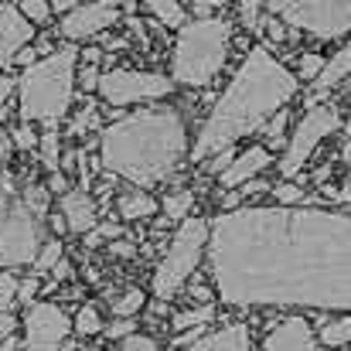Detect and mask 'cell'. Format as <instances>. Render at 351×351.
<instances>
[{
    "instance_id": "6da1fadb",
    "label": "cell",
    "mask_w": 351,
    "mask_h": 351,
    "mask_svg": "<svg viewBox=\"0 0 351 351\" xmlns=\"http://www.w3.org/2000/svg\"><path fill=\"white\" fill-rule=\"evenodd\" d=\"M215 290L232 307L351 311V215L235 208L208 226Z\"/></svg>"
},
{
    "instance_id": "7a4b0ae2",
    "label": "cell",
    "mask_w": 351,
    "mask_h": 351,
    "mask_svg": "<svg viewBox=\"0 0 351 351\" xmlns=\"http://www.w3.org/2000/svg\"><path fill=\"white\" fill-rule=\"evenodd\" d=\"M293 96H297V75L287 65H280L266 48L256 45L245 55L242 69L235 72L232 86L222 93V99L212 106L208 119L202 123L191 157L205 160V157H219L232 150L235 140L256 133L276 113H283V106Z\"/></svg>"
},
{
    "instance_id": "3957f363",
    "label": "cell",
    "mask_w": 351,
    "mask_h": 351,
    "mask_svg": "<svg viewBox=\"0 0 351 351\" xmlns=\"http://www.w3.org/2000/svg\"><path fill=\"white\" fill-rule=\"evenodd\" d=\"M188 157L184 117L171 106H150L117 119L103 130L99 160L110 174L133 181L136 188H154L171 181Z\"/></svg>"
},
{
    "instance_id": "277c9868",
    "label": "cell",
    "mask_w": 351,
    "mask_h": 351,
    "mask_svg": "<svg viewBox=\"0 0 351 351\" xmlns=\"http://www.w3.org/2000/svg\"><path fill=\"white\" fill-rule=\"evenodd\" d=\"M75 62H79V48L65 45V48L38 58L31 69H24V75L17 82L21 119L24 123H38L41 119V123L55 126L72 110V99H75Z\"/></svg>"
},
{
    "instance_id": "5b68a950",
    "label": "cell",
    "mask_w": 351,
    "mask_h": 351,
    "mask_svg": "<svg viewBox=\"0 0 351 351\" xmlns=\"http://www.w3.org/2000/svg\"><path fill=\"white\" fill-rule=\"evenodd\" d=\"M229 38H232V27L219 17H198L184 24L171 51L174 82L191 86V89L208 86L229 58Z\"/></svg>"
},
{
    "instance_id": "8992f818",
    "label": "cell",
    "mask_w": 351,
    "mask_h": 351,
    "mask_svg": "<svg viewBox=\"0 0 351 351\" xmlns=\"http://www.w3.org/2000/svg\"><path fill=\"white\" fill-rule=\"evenodd\" d=\"M205 242H208V222L205 219H188L181 222V229L174 232L157 273H154V293L160 300H171L184 283L188 276L195 273L202 252H205Z\"/></svg>"
},
{
    "instance_id": "52a82bcc",
    "label": "cell",
    "mask_w": 351,
    "mask_h": 351,
    "mask_svg": "<svg viewBox=\"0 0 351 351\" xmlns=\"http://www.w3.org/2000/svg\"><path fill=\"white\" fill-rule=\"evenodd\" d=\"M266 10L321 41L341 38L351 31V0H276L266 3Z\"/></svg>"
},
{
    "instance_id": "ba28073f",
    "label": "cell",
    "mask_w": 351,
    "mask_h": 351,
    "mask_svg": "<svg viewBox=\"0 0 351 351\" xmlns=\"http://www.w3.org/2000/svg\"><path fill=\"white\" fill-rule=\"evenodd\" d=\"M41 252V219H34L21 198L0 205V269L27 266Z\"/></svg>"
},
{
    "instance_id": "9c48e42d",
    "label": "cell",
    "mask_w": 351,
    "mask_h": 351,
    "mask_svg": "<svg viewBox=\"0 0 351 351\" xmlns=\"http://www.w3.org/2000/svg\"><path fill=\"white\" fill-rule=\"evenodd\" d=\"M174 82L157 72H133V69H110L99 75V96L110 106H133L171 96Z\"/></svg>"
},
{
    "instance_id": "30bf717a",
    "label": "cell",
    "mask_w": 351,
    "mask_h": 351,
    "mask_svg": "<svg viewBox=\"0 0 351 351\" xmlns=\"http://www.w3.org/2000/svg\"><path fill=\"white\" fill-rule=\"evenodd\" d=\"M338 126H341V117H338L335 106H314L307 117L300 119L293 140L287 143V154H283V160H280V171H283L287 178H293V174L311 160V154L321 147V140L331 136Z\"/></svg>"
},
{
    "instance_id": "8fae6325",
    "label": "cell",
    "mask_w": 351,
    "mask_h": 351,
    "mask_svg": "<svg viewBox=\"0 0 351 351\" xmlns=\"http://www.w3.org/2000/svg\"><path fill=\"white\" fill-rule=\"evenodd\" d=\"M69 338V317L58 304H31L24 317V351H62Z\"/></svg>"
},
{
    "instance_id": "7c38bea8",
    "label": "cell",
    "mask_w": 351,
    "mask_h": 351,
    "mask_svg": "<svg viewBox=\"0 0 351 351\" xmlns=\"http://www.w3.org/2000/svg\"><path fill=\"white\" fill-rule=\"evenodd\" d=\"M119 17L117 3H79L72 14L62 17V38L72 41H86V38H96L99 31L113 27Z\"/></svg>"
},
{
    "instance_id": "4fadbf2b",
    "label": "cell",
    "mask_w": 351,
    "mask_h": 351,
    "mask_svg": "<svg viewBox=\"0 0 351 351\" xmlns=\"http://www.w3.org/2000/svg\"><path fill=\"white\" fill-rule=\"evenodd\" d=\"M31 38H34V27L24 21L17 3H0V69L14 62L17 51L31 45Z\"/></svg>"
},
{
    "instance_id": "5bb4252c",
    "label": "cell",
    "mask_w": 351,
    "mask_h": 351,
    "mask_svg": "<svg viewBox=\"0 0 351 351\" xmlns=\"http://www.w3.org/2000/svg\"><path fill=\"white\" fill-rule=\"evenodd\" d=\"M269 164H273L269 147H249V150H242L232 164H229V171L219 178V184H222V188H229V191H232V188H242V184L256 181Z\"/></svg>"
},
{
    "instance_id": "9a60e30c",
    "label": "cell",
    "mask_w": 351,
    "mask_h": 351,
    "mask_svg": "<svg viewBox=\"0 0 351 351\" xmlns=\"http://www.w3.org/2000/svg\"><path fill=\"white\" fill-rule=\"evenodd\" d=\"M266 351H314V335L311 324L304 317H287L283 324H276L266 338Z\"/></svg>"
},
{
    "instance_id": "2e32d148",
    "label": "cell",
    "mask_w": 351,
    "mask_h": 351,
    "mask_svg": "<svg viewBox=\"0 0 351 351\" xmlns=\"http://www.w3.org/2000/svg\"><path fill=\"white\" fill-rule=\"evenodd\" d=\"M62 215H65V226L72 232H93L96 229V202L89 191L75 188V191H65L62 195Z\"/></svg>"
},
{
    "instance_id": "e0dca14e",
    "label": "cell",
    "mask_w": 351,
    "mask_h": 351,
    "mask_svg": "<svg viewBox=\"0 0 351 351\" xmlns=\"http://www.w3.org/2000/svg\"><path fill=\"white\" fill-rule=\"evenodd\" d=\"M351 75V41L348 45H341L328 62H324V72L314 79V96L321 99V96H328L331 89H338L345 79Z\"/></svg>"
},
{
    "instance_id": "ac0fdd59",
    "label": "cell",
    "mask_w": 351,
    "mask_h": 351,
    "mask_svg": "<svg viewBox=\"0 0 351 351\" xmlns=\"http://www.w3.org/2000/svg\"><path fill=\"white\" fill-rule=\"evenodd\" d=\"M191 351H252V345H249V328L245 324H229V328H222V331L195 341Z\"/></svg>"
},
{
    "instance_id": "d6986e66",
    "label": "cell",
    "mask_w": 351,
    "mask_h": 351,
    "mask_svg": "<svg viewBox=\"0 0 351 351\" xmlns=\"http://www.w3.org/2000/svg\"><path fill=\"white\" fill-rule=\"evenodd\" d=\"M117 212L126 222H140V219H150L157 212V202L143 191H123L117 198Z\"/></svg>"
},
{
    "instance_id": "ffe728a7",
    "label": "cell",
    "mask_w": 351,
    "mask_h": 351,
    "mask_svg": "<svg viewBox=\"0 0 351 351\" xmlns=\"http://www.w3.org/2000/svg\"><path fill=\"white\" fill-rule=\"evenodd\" d=\"M143 10H150V17H157L167 27H184V17H188L184 7L174 0H150V3H143Z\"/></svg>"
},
{
    "instance_id": "44dd1931",
    "label": "cell",
    "mask_w": 351,
    "mask_h": 351,
    "mask_svg": "<svg viewBox=\"0 0 351 351\" xmlns=\"http://www.w3.org/2000/svg\"><path fill=\"white\" fill-rule=\"evenodd\" d=\"M160 208H164V215H167L171 222H188V215H191V208H195V195H191V191H174V195H167V198L160 202Z\"/></svg>"
},
{
    "instance_id": "7402d4cb",
    "label": "cell",
    "mask_w": 351,
    "mask_h": 351,
    "mask_svg": "<svg viewBox=\"0 0 351 351\" xmlns=\"http://www.w3.org/2000/svg\"><path fill=\"white\" fill-rule=\"evenodd\" d=\"M321 345H328V348H341V345H351V317L324 321V328H321Z\"/></svg>"
},
{
    "instance_id": "603a6c76",
    "label": "cell",
    "mask_w": 351,
    "mask_h": 351,
    "mask_svg": "<svg viewBox=\"0 0 351 351\" xmlns=\"http://www.w3.org/2000/svg\"><path fill=\"white\" fill-rule=\"evenodd\" d=\"M215 317V311L205 304V307H191V311H178L174 314V331H198L205 328L208 321Z\"/></svg>"
},
{
    "instance_id": "cb8c5ba5",
    "label": "cell",
    "mask_w": 351,
    "mask_h": 351,
    "mask_svg": "<svg viewBox=\"0 0 351 351\" xmlns=\"http://www.w3.org/2000/svg\"><path fill=\"white\" fill-rule=\"evenodd\" d=\"M263 10H266V7H259V3L245 0V3H239V21H242L252 34H263V31H266V24H269V17H266Z\"/></svg>"
},
{
    "instance_id": "d4e9b609",
    "label": "cell",
    "mask_w": 351,
    "mask_h": 351,
    "mask_svg": "<svg viewBox=\"0 0 351 351\" xmlns=\"http://www.w3.org/2000/svg\"><path fill=\"white\" fill-rule=\"evenodd\" d=\"M38 150H41V160H45V167H48L51 174H58L62 160H58V130H55V126H48V133L38 140Z\"/></svg>"
},
{
    "instance_id": "484cf974",
    "label": "cell",
    "mask_w": 351,
    "mask_h": 351,
    "mask_svg": "<svg viewBox=\"0 0 351 351\" xmlns=\"http://www.w3.org/2000/svg\"><path fill=\"white\" fill-rule=\"evenodd\" d=\"M48 188H41V184H27L24 188V195H21V202H24V208L34 215V219H45V212H48Z\"/></svg>"
},
{
    "instance_id": "4316f807",
    "label": "cell",
    "mask_w": 351,
    "mask_h": 351,
    "mask_svg": "<svg viewBox=\"0 0 351 351\" xmlns=\"http://www.w3.org/2000/svg\"><path fill=\"white\" fill-rule=\"evenodd\" d=\"M58 263H62V242H58V239H51V242H45V245H41V252H38V259H34L31 266H34L38 273H51Z\"/></svg>"
},
{
    "instance_id": "83f0119b",
    "label": "cell",
    "mask_w": 351,
    "mask_h": 351,
    "mask_svg": "<svg viewBox=\"0 0 351 351\" xmlns=\"http://www.w3.org/2000/svg\"><path fill=\"white\" fill-rule=\"evenodd\" d=\"M17 10L24 14L27 24H45L51 17V3L48 0H24V3H17Z\"/></svg>"
},
{
    "instance_id": "f1b7e54d",
    "label": "cell",
    "mask_w": 351,
    "mask_h": 351,
    "mask_svg": "<svg viewBox=\"0 0 351 351\" xmlns=\"http://www.w3.org/2000/svg\"><path fill=\"white\" fill-rule=\"evenodd\" d=\"M99 328H103V321H99V311H96V304H86V307L79 311V317H75V331L89 338V335H96Z\"/></svg>"
},
{
    "instance_id": "f546056e",
    "label": "cell",
    "mask_w": 351,
    "mask_h": 351,
    "mask_svg": "<svg viewBox=\"0 0 351 351\" xmlns=\"http://www.w3.org/2000/svg\"><path fill=\"white\" fill-rule=\"evenodd\" d=\"M140 307H143V290H126L117 304H113V314H117V317H133Z\"/></svg>"
},
{
    "instance_id": "4dcf8cb0",
    "label": "cell",
    "mask_w": 351,
    "mask_h": 351,
    "mask_svg": "<svg viewBox=\"0 0 351 351\" xmlns=\"http://www.w3.org/2000/svg\"><path fill=\"white\" fill-rule=\"evenodd\" d=\"M273 198H276L283 208H297V202H304V188H300V184L283 181V184H276V188H273Z\"/></svg>"
},
{
    "instance_id": "1f68e13d",
    "label": "cell",
    "mask_w": 351,
    "mask_h": 351,
    "mask_svg": "<svg viewBox=\"0 0 351 351\" xmlns=\"http://www.w3.org/2000/svg\"><path fill=\"white\" fill-rule=\"evenodd\" d=\"M96 119H99L96 106H93V103H86V106H82V110L75 113V119L69 123V136H79V133H86V130H89V126H93Z\"/></svg>"
},
{
    "instance_id": "d6a6232c",
    "label": "cell",
    "mask_w": 351,
    "mask_h": 351,
    "mask_svg": "<svg viewBox=\"0 0 351 351\" xmlns=\"http://www.w3.org/2000/svg\"><path fill=\"white\" fill-rule=\"evenodd\" d=\"M324 62L328 58H321V55H300V62H297V72H300V79H317L321 72H324Z\"/></svg>"
},
{
    "instance_id": "836d02e7",
    "label": "cell",
    "mask_w": 351,
    "mask_h": 351,
    "mask_svg": "<svg viewBox=\"0 0 351 351\" xmlns=\"http://www.w3.org/2000/svg\"><path fill=\"white\" fill-rule=\"evenodd\" d=\"M17 287H21V280H14V276H0V314H7V311L14 307V300H17Z\"/></svg>"
},
{
    "instance_id": "e575fe53",
    "label": "cell",
    "mask_w": 351,
    "mask_h": 351,
    "mask_svg": "<svg viewBox=\"0 0 351 351\" xmlns=\"http://www.w3.org/2000/svg\"><path fill=\"white\" fill-rule=\"evenodd\" d=\"M133 335H136L133 317H117V321L106 328V338H113V341H126V338H133Z\"/></svg>"
},
{
    "instance_id": "d590c367",
    "label": "cell",
    "mask_w": 351,
    "mask_h": 351,
    "mask_svg": "<svg viewBox=\"0 0 351 351\" xmlns=\"http://www.w3.org/2000/svg\"><path fill=\"white\" fill-rule=\"evenodd\" d=\"M10 143H14L17 150H31V147H38V133L31 130V123H24V126H17V130L10 133Z\"/></svg>"
},
{
    "instance_id": "8d00e7d4",
    "label": "cell",
    "mask_w": 351,
    "mask_h": 351,
    "mask_svg": "<svg viewBox=\"0 0 351 351\" xmlns=\"http://www.w3.org/2000/svg\"><path fill=\"white\" fill-rule=\"evenodd\" d=\"M287 113H276V117L269 119V123H266V136H269V143H273V147H280V143H283V133H287Z\"/></svg>"
},
{
    "instance_id": "74e56055",
    "label": "cell",
    "mask_w": 351,
    "mask_h": 351,
    "mask_svg": "<svg viewBox=\"0 0 351 351\" xmlns=\"http://www.w3.org/2000/svg\"><path fill=\"white\" fill-rule=\"evenodd\" d=\"M119 351H157V345L150 341V338H140V335H133V338H126Z\"/></svg>"
},
{
    "instance_id": "f35d334b",
    "label": "cell",
    "mask_w": 351,
    "mask_h": 351,
    "mask_svg": "<svg viewBox=\"0 0 351 351\" xmlns=\"http://www.w3.org/2000/svg\"><path fill=\"white\" fill-rule=\"evenodd\" d=\"M34 293H38V280H21V287H17V300L21 304H34Z\"/></svg>"
},
{
    "instance_id": "ab89813d",
    "label": "cell",
    "mask_w": 351,
    "mask_h": 351,
    "mask_svg": "<svg viewBox=\"0 0 351 351\" xmlns=\"http://www.w3.org/2000/svg\"><path fill=\"white\" fill-rule=\"evenodd\" d=\"M110 256H119V259H133V256H136V245H133V242H130V239H123V242H113V245H110Z\"/></svg>"
},
{
    "instance_id": "60d3db41",
    "label": "cell",
    "mask_w": 351,
    "mask_h": 351,
    "mask_svg": "<svg viewBox=\"0 0 351 351\" xmlns=\"http://www.w3.org/2000/svg\"><path fill=\"white\" fill-rule=\"evenodd\" d=\"M232 160H235V157H232V150H226V154H219V157H212V164H208V171L222 178V174L229 171V164H232Z\"/></svg>"
},
{
    "instance_id": "b9f144b4",
    "label": "cell",
    "mask_w": 351,
    "mask_h": 351,
    "mask_svg": "<svg viewBox=\"0 0 351 351\" xmlns=\"http://www.w3.org/2000/svg\"><path fill=\"white\" fill-rule=\"evenodd\" d=\"M14 328H17V321H14L10 314H0V348L14 338Z\"/></svg>"
},
{
    "instance_id": "7bdbcfd3",
    "label": "cell",
    "mask_w": 351,
    "mask_h": 351,
    "mask_svg": "<svg viewBox=\"0 0 351 351\" xmlns=\"http://www.w3.org/2000/svg\"><path fill=\"white\" fill-rule=\"evenodd\" d=\"M82 89H86V93H96V89H99V72H96V65H89V69L82 72Z\"/></svg>"
},
{
    "instance_id": "ee69618b",
    "label": "cell",
    "mask_w": 351,
    "mask_h": 351,
    "mask_svg": "<svg viewBox=\"0 0 351 351\" xmlns=\"http://www.w3.org/2000/svg\"><path fill=\"white\" fill-rule=\"evenodd\" d=\"M14 62H17V65H24V69H31V65L38 62V48H31V45H27L24 51H17V58H14Z\"/></svg>"
},
{
    "instance_id": "f6af8a7d",
    "label": "cell",
    "mask_w": 351,
    "mask_h": 351,
    "mask_svg": "<svg viewBox=\"0 0 351 351\" xmlns=\"http://www.w3.org/2000/svg\"><path fill=\"white\" fill-rule=\"evenodd\" d=\"M14 198H17V195H14V184H10V181L0 174V205H10Z\"/></svg>"
},
{
    "instance_id": "bcb514c9",
    "label": "cell",
    "mask_w": 351,
    "mask_h": 351,
    "mask_svg": "<svg viewBox=\"0 0 351 351\" xmlns=\"http://www.w3.org/2000/svg\"><path fill=\"white\" fill-rule=\"evenodd\" d=\"M96 235L106 242V239H119V235H123V229H119L117 222H110V226H99V229H96Z\"/></svg>"
},
{
    "instance_id": "7dc6e473",
    "label": "cell",
    "mask_w": 351,
    "mask_h": 351,
    "mask_svg": "<svg viewBox=\"0 0 351 351\" xmlns=\"http://www.w3.org/2000/svg\"><path fill=\"white\" fill-rule=\"evenodd\" d=\"M266 34H269V41H276V45H280V41H287V34H283L280 21H269V24H266Z\"/></svg>"
},
{
    "instance_id": "c3c4849f",
    "label": "cell",
    "mask_w": 351,
    "mask_h": 351,
    "mask_svg": "<svg viewBox=\"0 0 351 351\" xmlns=\"http://www.w3.org/2000/svg\"><path fill=\"white\" fill-rule=\"evenodd\" d=\"M48 191H51V195H65V191H69V188H65V178H62V174H51V178H48Z\"/></svg>"
},
{
    "instance_id": "681fc988",
    "label": "cell",
    "mask_w": 351,
    "mask_h": 351,
    "mask_svg": "<svg viewBox=\"0 0 351 351\" xmlns=\"http://www.w3.org/2000/svg\"><path fill=\"white\" fill-rule=\"evenodd\" d=\"M239 191H242V198H245V195H263V191H266V181H249V184H242Z\"/></svg>"
},
{
    "instance_id": "f907efd6",
    "label": "cell",
    "mask_w": 351,
    "mask_h": 351,
    "mask_svg": "<svg viewBox=\"0 0 351 351\" xmlns=\"http://www.w3.org/2000/svg\"><path fill=\"white\" fill-rule=\"evenodd\" d=\"M10 150H14V143H10V136H7V133H0V167L7 164V157H10Z\"/></svg>"
},
{
    "instance_id": "816d5d0a",
    "label": "cell",
    "mask_w": 351,
    "mask_h": 351,
    "mask_svg": "<svg viewBox=\"0 0 351 351\" xmlns=\"http://www.w3.org/2000/svg\"><path fill=\"white\" fill-rule=\"evenodd\" d=\"M14 93V79H7V75H0V106L7 103V96Z\"/></svg>"
},
{
    "instance_id": "f5cc1de1",
    "label": "cell",
    "mask_w": 351,
    "mask_h": 351,
    "mask_svg": "<svg viewBox=\"0 0 351 351\" xmlns=\"http://www.w3.org/2000/svg\"><path fill=\"white\" fill-rule=\"evenodd\" d=\"M51 273H55V280H65V276H69V273H72V266H69V263H65V259H62V263H58V266H55V269H51Z\"/></svg>"
},
{
    "instance_id": "db71d44e",
    "label": "cell",
    "mask_w": 351,
    "mask_h": 351,
    "mask_svg": "<svg viewBox=\"0 0 351 351\" xmlns=\"http://www.w3.org/2000/svg\"><path fill=\"white\" fill-rule=\"evenodd\" d=\"M338 198H341V202H351V181L341 188V191H338Z\"/></svg>"
},
{
    "instance_id": "11a10c76",
    "label": "cell",
    "mask_w": 351,
    "mask_h": 351,
    "mask_svg": "<svg viewBox=\"0 0 351 351\" xmlns=\"http://www.w3.org/2000/svg\"><path fill=\"white\" fill-rule=\"evenodd\" d=\"M345 136H348V140H351V119H348V123H345Z\"/></svg>"
},
{
    "instance_id": "9f6ffc18",
    "label": "cell",
    "mask_w": 351,
    "mask_h": 351,
    "mask_svg": "<svg viewBox=\"0 0 351 351\" xmlns=\"http://www.w3.org/2000/svg\"><path fill=\"white\" fill-rule=\"evenodd\" d=\"M82 351H99V348H82Z\"/></svg>"
}]
</instances>
